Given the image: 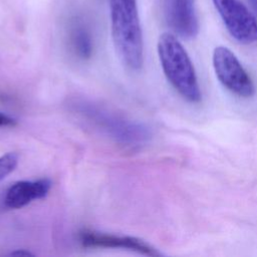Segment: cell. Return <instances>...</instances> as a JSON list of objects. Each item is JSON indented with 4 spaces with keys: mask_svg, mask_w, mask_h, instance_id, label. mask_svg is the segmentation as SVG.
<instances>
[{
    "mask_svg": "<svg viewBox=\"0 0 257 257\" xmlns=\"http://www.w3.org/2000/svg\"><path fill=\"white\" fill-rule=\"evenodd\" d=\"M72 108L87 124L124 148H141L151 139L148 126L100 104L79 99L72 102Z\"/></svg>",
    "mask_w": 257,
    "mask_h": 257,
    "instance_id": "6da1fadb",
    "label": "cell"
},
{
    "mask_svg": "<svg viewBox=\"0 0 257 257\" xmlns=\"http://www.w3.org/2000/svg\"><path fill=\"white\" fill-rule=\"evenodd\" d=\"M111 35L121 62L132 70L144 63V41L137 0H109Z\"/></svg>",
    "mask_w": 257,
    "mask_h": 257,
    "instance_id": "7a4b0ae2",
    "label": "cell"
},
{
    "mask_svg": "<svg viewBox=\"0 0 257 257\" xmlns=\"http://www.w3.org/2000/svg\"><path fill=\"white\" fill-rule=\"evenodd\" d=\"M158 54L163 71L174 88L188 101L199 102L202 97L194 65L179 39L163 33L158 41Z\"/></svg>",
    "mask_w": 257,
    "mask_h": 257,
    "instance_id": "3957f363",
    "label": "cell"
},
{
    "mask_svg": "<svg viewBox=\"0 0 257 257\" xmlns=\"http://www.w3.org/2000/svg\"><path fill=\"white\" fill-rule=\"evenodd\" d=\"M212 60L216 76L224 87L241 97L254 94L255 86L251 77L229 48L217 46Z\"/></svg>",
    "mask_w": 257,
    "mask_h": 257,
    "instance_id": "277c9868",
    "label": "cell"
},
{
    "mask_svg": "<svg viewBox=\"0 0 257 257\" xmlns=\"http://www.w3.org/2000/svg\"><path fill=\"white\" fill-rule=\"evenodd\" d=\"M226 29L238 42L257 41V19L240 0H212Z\"/></svg>",
    "mask_w": 257,
    "mask_h": 257,
    "instance_id": "5b68a950",
    "label": "cell"
},
{
    "mask_svg": "<svg viewBox=\"0 0 257 257\" xmlns=\"http://www.w3.org/2000/svg\"><path fill=\"white\" fill-rule=\"evenodd\" d=\"M79 242L86 248H119L147 256L162 255L158 249L145 240L133 236L85 230L79 234Z\"/></svg>",
    "mask_w": 257,
    "mask_h": 257,
    "instance_id": "8992f818",
    "label": "cell"
},
{
    "mask_svg": "<svg viewBox=\"0 0 257 257\" xmlns=\"http://www.w3.org/2000/svg\"><path fill=\"white\" fill-rule=\"evenodd\" d=\"M164 16L171 30L185 39L199 32V21L194 0H163Z\"/></svg>",
    "mask_w": 257,
    "mask_h": 257,
    "instance_id": "52a82bcc",
    "label": "cell"
},
{
    "mask_svg": "<svg viewBox=\"0 0 257 257\" xmlns=\"http://www.w3.org/2000/svg\"><path fill=\"white\" fill-rule=\"evenodd\" d=\"M50 189L51 182L48 179L18 181L6 190L3 202L9 209H21L35 200L45 198Z\"/></svg>",
    "mask_w": 257,
    "mask_h": 257,
    "instance_id": "ba28073f",
    "label": "cell"
},
{
    "mask_svg": "<svg viewBox=\"0 0 257 257\" xmlns=\"http://www.w3.org/2000/svg\"><path fill=\"white\" fill-rule=\"evenodd\" d=\"M68 41L73 53L80 59H88L93 52V40L87 26L80 20L72 21L69 32Z\"/></svg>",
    "mask_w": 257,
    "mask_h": 257,
    "instance_id": "9c48e42d",
    "label": "cell"
},
{
    "mask_svg": "<svg viewBox=\"0 0 257 257\" xmlns=\"http://www.w3.org/2000/svg\"><path fill=\"white\" fill-rule=\"evenodd\" d=\"M18 164V155L15 153H7L0 157V182L10 175Z\"/></svg>",
    "mask_w": 257,
    "mask_h": 257,
    "instance_id": "30bf717a",
    "label": "cell"
},
{
    "mask_svg": "<svg viewBox=\"0 0 257 257\" xmlns=\"http://www.w3.org/2000/svg\"><path fill=\"white\" fill-rule=\"evenodd\" d=\"M15 123H16V120L12 116L0 111V127L13 126Z\"/></svg>",
    "mask_w": 257,
    "mask_h": 257,
    "instance_id": "8fae6325",
    "label": "cell"
},
{
    "mask_svg": "<svg viewBox=\"0 0 257 257\" xmlns=\"http://www.w3.org/2000/svg\"><path fill=\"white\" fill-rule=\"evenodd\" d=\"M11 255H25V256H28V255H32L29 251H25V250H17V251H14L11 253Z\"/></svg>",
    "mask_w": 257,
    "mask_h": 257,
    "instance_id": "7c38bea8",
    "label": "cell"
},
{
    "mask_svg": "<svg viewBox=\"0 0 257 257\" xmlns=\"http://www.w3.org/2000/svg\"><path fill=\"white\" fill-rule=\"evenodd\" d=\"M248 1L250 3L251 7L253 8V10L257 13V0H248Z\"/></svg>",
    "mask_w": 257,
    "mask_h": 257,
    "instance_id": "4fadbf2b",
    "label": "cell"
}]
</instances>
